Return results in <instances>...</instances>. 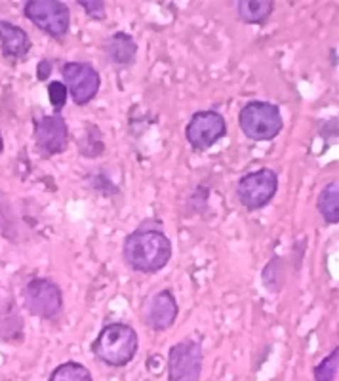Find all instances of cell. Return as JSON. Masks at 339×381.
I'll use <instances>...</instances> for the list:
<instances>
[{
	"instance_id": "5bb4252c",
	"label": "cell",
	"mask_w": 339,
	"mask_h": 381,
	"mask_svg": "<svg viewBox=\"0 0 339 381\" xmlns=\"http://www.w3.org/2000/svg\"><path fill=\"white\" fill-rule=\"evenodd\" d=\"M316 210L326 225H338L339 223V183L333 179L324 185V189L318 193L316 198Z\"/></svg>"
},
{
	"instance_id": "44dd1931",
	"label": "cell",
	"mask_w": 339,
	"mask_h": 381,
	"mask_svg": "<svg viewBox=\"0 0 339 381\" xmlns=\"http://www.w3.org/2000/svg\"><path fill=\"white\" fill-rule=\"evenodd\" d=\"M78 6L82 8L84 14L94 21H103L107 16V6H105L103 0H80Z\"/></svg>"
},
{
	"instance_id": "7a4b0ae2",
	"label": "cell",
	"mask_w": 339,
	"mask_h": 381,
	"mask_svg": "<svg viewBox=\"0 0 339 381\" xmlns=\"http://www.w3.org/2000/svg\"><path fill=\"white\" fill-rule=\"evenodd\" d=\"M139 336L126 322H109L90 343V351L107 368H124L136 358Z\"/></svg>"
},
{
	"instance_id": "2e32d148",
	"label": "cell",
	"mask_w": 339,
	"mask_h": 381,
	"mask_svg": "<svg viewBox=\"0 0 339 381\" xmlns=\"http://www.w3.org/2000/svg\"><path fill=\"white\" fill-rule=\"evenodd\" d=\"M78 149L84 159H99L105 153V141H103L102 130L95 124H88L84 130L82 139L78 141Z\"/></svg>"
},
{
	"instance_id": "ba28073f",
	"label": "cell",
	"mask_w": 339,
	"mask_h": 381,
	"mask_svg": "<svg viewBox=\"0 0 339 381\" xmlns=\"http://www.w3.org/2000/svg\"><path fill=\"white\" fill-rule=\"evenodd\" d=\"M63 84L67 86V92L71 94L72 102L78 107L88 105L102 88V77L94 65L86 61H65L61 65Z\"/></svg>"
},
{
	"instance_id": "d4e9b609",
	"label": "cell",
	"mask_w": 339,
	"mask_h": 381,
	"mask_svg": "<svg viewBox=\"0 0 339 381\" xmlns=\"http://www.w3.org/2000/svg\"><path fill=\"white\" fill-rule=\"evenodd\" d=\"M2 149H4V141H2V134H0V153H2Z\"/></svg>"
},
{
	"instance_id": "6da1fadb",
	"label": "cell",
	"mask_w": 339,
	"mask_h": 381,
	"mask_svg": "<svg viewBox=\"0 0 339 381\" xmlns=\"http://www.w3.org/2000/svg\"><path fill=\"white\" fill-rule=\"evenodd\" d=\"M172 252V240L161 221L147 220L124 238L122 259L134 273L155 274L170 263Z\"/></svg>"
},
{
	"instance_id": "3957f363",
	"label": "cell",
	"mask_w": 339,
	"mask_h": 381,
	"mask_svg": "<svg viewBox=\"0 0 339 381\" xmlns=\"http://www.w3.org/2000/svg\"><path fill=\"white\" fill-rule=\"evenodd\" d=\"M238 128L250 141H273L284 128V119L279 105L263 100L244 103L238 113Z\"/></svg>"
},
{
	"instance_id": "277c9868",
	"label": "cell",
	"mask_w": 339,
	"mask_h": 381,
	"mask_svg": "<svg viewBox=\"0 0 339 381\" xmlns=\"http://www.w3.org/2000/svg\"><path fill=\"white\" fill-rule=\"evenodd\" d=\"M279 193V173L273 168H259L244 173L237 183V198L248 212H257L271 204Z\"/></svg>"
},
{
	"instance_id": "e0dca14e",
	"label": "cell",
	"mask_w": 339,
	"mask_h": 381,
	"mask_svg": "<svg viewBox=\"0 0 339 381\" xmlns=\"http://www.w3.org/2000/svg\"><path fill=\"white\" fill-rule=\"evenodd\" d=\"M48 381H94V377L88 366H84L82 363H75V360H67L55 366Z\"/></svg>"
},
{
	"instance_id": "8fae6325",
	"label": "cell",
	"mask_w": 339,
	"mask_h": 381,
	"mask_svg": "<svg viewBox=\"0 0 339 381\" xmlns=\"http://www.w3.org/2000/svg\"><path fill=\"white\" fill-rule=\"evenodd\" d=\"M179 315L178 299L173 296L172 290H161L153 294L141 309V321L145 326L153 332H166L176 324Z\"/></svg>"
},
{
	"instance_id": "cb8c5ba5",
	"label": "cell",
	"mask_w": 339,
	"mask_h": 381,
	"mask_svg": "<svg viewBox=\"0 0 339 381\" xmlns=\"http://www.w3.org/2000/svg\"><path fill=\"white\" fill-rule=\"evenodd\" d=\"M330 54H332V61H330V63H332V67H335L338 65V50L332 48V50H330Z\"/></svg>"
},
{
	"instance_id": "9c48e42d",
	"label": "cell",
	"mask_w": 339,
	"mask_h": 381,
	"mask_svg": "<svg viewBox=\"0 0 339 381\" xmlns=\"http://www.w3.org/2000/svg\"><path fill=\"white\" fill-rule=\"evenodd\" d=\"M23 305L33 316L50 321L63 309V292L50 279H33L23 290Z\"/></svg>"
},
{
	"instance_id": "4fadbf2b",
	"label": "cell",
	"mask_w": 339,
	"mask_h": 381,
	"mask_svg": "<svg viewBox=\"0 0 339 381\" xmlns=\"http://www.w3.org/2000/svg\"><path fill=\"white\" fill-rule=\"evenodd\" d=\"M31 50V41L21 27L0 19V52L10 60H21Z\"/></svg>"
},
{
	"instance_id": "7c38bea8",
	"label": "cell",
	"mask_w": 339,
	"mask_h": 381,
	"mask_svg": "<svg viewBox=\"0 0 339 381\" xmlns=\"http://www.w3.org/2000/svg\"><path fill=\"white\" fill-rule=\"evenodd\" d=\"M103 50H105L109 61L120 69L131 67L137 58L136 38L126 31H117L111 36H107V41L103 42Z\"/></svg>"
},
{
	"instance_id": "5b68a950",
	"label": "cell",
	"mask_w": 339,
	"mask_h": 381,
	"mask_svg": "<svg viewBox=\"0 0 339 381\" xmlns=\"http://www.w3.org/2000/svg\"><path fill=\"white\" fill-rule=\"evenodd\" d=\"M25 18L42 33L55 41H63L71 29V10L60 0H29L23 8Z\"/></svg>"
},
{
	"instance_id": "9a60e30c",
	"label": "cell",
	"mask_w": 339,
	"mask_h": 381,
	"mask_svg": "<svg viewBox=\"0 0 339 381\" xmlns=\"http://www.w3.org/2000/svg\"><path fill=\"white\" fill-rule=\"evenodd\" d=\"M237 12L240 21L248 25H265L274 12L273 0H238Z\"/></svg>"
},
{
	"instance_id": "603a6c76",
	"label": "cell",
	"mask_w": 339,
	"mask_h": 381,
	"mask_svg": "<svg viewBox=\"0 0 339 381\" xmlns=\"http://www.w3.org/2000/svg\"><path fill=\"white\" fill-rule=\"evenodd\" d=\"M36 77H38V80H42V82L52 77V61L42 60L41 63H38V67H36Z\"/></svg>"
},
{
	"instance_id": "52a82bcc",
	"label": "cell",
	"mask_w": 339,
	"mask_h": 381,
	"mask_svg": "<svg viewBox=\"0 0 339 381\" xmlns=\"http://www.w3.org/2000/svg\"><path fill=\"white\" fill-rule=\"evenodd\" d=\"M225 136V117L214 109L197 111L185 126V139L190 145V149L197 151V153L212 149L215 143L221 141Z\"/></svg>"
},
{
	"instance_id": "7402d4cb",
	"label": "cell",
	"mask_w": 339,
	"mask_h": 381,
	"mask_svg": "<svg viewBox=\"0 0 339 381\" xmlns=\"http://www.w3.org/2000/svg\"><path fill=\"white\" fill-rule=\"evenodd\" d=\"M90 185H92L95 190H99L102 195H107V197H111V195H119V187L113 185V181L109 178H105V176H94V178L90 179Z\"/></svg>"
},
{
	"instance_id": "8992f818",
	"label": "cell",
	"mask_w": 339,
	"mask_h": 381,
	"mask_svg": "<svg viewBox=\"0 0 339 381\" xmlns=\"http://www.w3.org/2000/svg\"><path fill=\"white\" fill-rule=\"evenodd\" d=\"M204 368V351L200 341L187 338L173 343L168 351V381H200Z\"/></svg>"
},
{
	"instance_id": "d6986e66",
	"label": "cell",
	"mask_w": 339,
	"mask_h": 381,
	"mask_svg": "<svg viewBox=\"0 0 339 381\" xmlns=\"http://www.w3.org/2000/svg\"><path fill=\"white\" fill-rule=\"evenodd\" d=\"M339 368V347L335 345L313 370L315 381H335Z\"/></svg>"
},
{
	"instance_id": "ac0fdd59",
	"label": "cell",
	"mask_w": 339,
	"mask_h": 381,
	"mask_svg": "<svg viewBox=\"0 0 339 381\" xmlns=\"http://www.w3.org/2000/svg\"><path fill=\"white\" fill-rule=\"evenodd\" d=\"M262 280L269 292H280V290H282V286H284V280H286L282 257L274 256L273 259L265 265V269H263V273H262Z\"/></svg>"
},
{
	"instance_id": "ffe728a7",
	"label": "cell",
	"mask_w": 339,
	"mask_h": 381,
	"mask_svg": "<svg viewBox=\"0 0 339 381\" xmlns=\"http://www.w3.org/2000/svg\"><path fill=\"white\" fill-rule=\"evenodd\" d=\"M67 97H69V92H67V86L61 80H52L48 84V100L52 103L55 114H60V111L65 107Z\"/></svg>"
},
{
	"instance_id": "30bf717a",
	"label": "cell",
	"mask_w": 339,
	"mask_h": 381,
	"mask_svg": "<svg viewBox=\"0 0 339 381\" xmlns=\"http://www.w3.org/2000/svg\"><path fill=\"white\" fill-rule=\"evenodd\" d=\"M69 126L61 114H44L35 120V143L42 156H55L69 147Z\"/></svg>"
}]
</instances>
